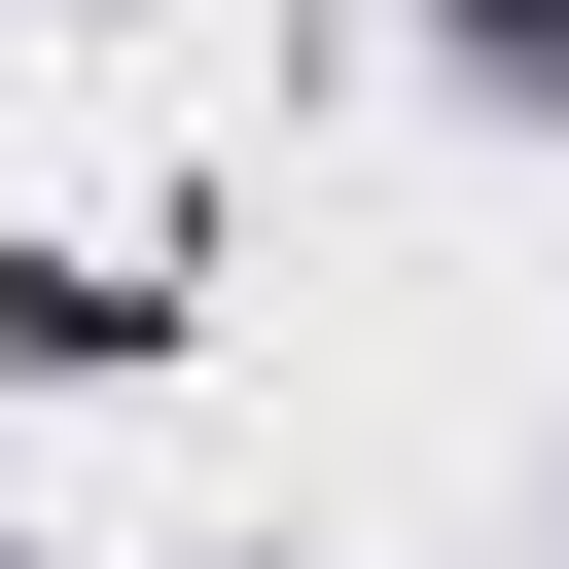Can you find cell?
Listing matches in <instances>:
<instances>
[{
  "instance_id": "cell-1",
  "label": "cell",
  "mask_w": 569,
  "mask_h": 569,
  "mask_svg": "<svg viewBox=\"0 0 569 569\" xmlns=\"http://www.w3.org/2000/svg\"><path fill=\"white\" fill-rule=\"evenodd\" d=\"M533 36H569V0H533Z\"/></svg>"
}]
</instances>
